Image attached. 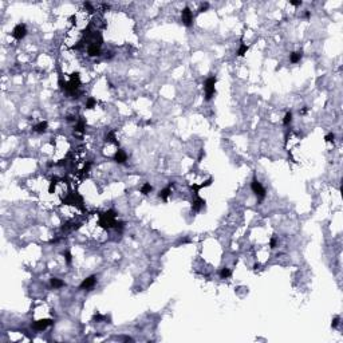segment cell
I'll use <instances>...</instances> for the list:
<instances>
[{
	"label": "cell",
	"mask_w": 343,
	"mask_h": 343,
	"mask_svg": "<svg viewBox=\"0 0 343 343\" xmlns=\"http://www.w3.org/2000/svg\"><path fill=\"white\" fill-rule=\"evenodd\" d=\"M334 140H335V134L334 133H328V134H326V137H324V141L326 142H334Z\"/></svg>",
	"instance_id": "obj_25"
},
{
	"label": "cell",
	"mask_w": 343,
	"mask_h": 343,
	"mask_svg": "<svg viewBox=\"0 0 343 343\" xmlns=\"http://www.w3.org/2000/svg\"><path fill=\"white\" fill-rule=\"evenodd\" d=\"M205 206V200L201 198L200 196H195V200L192 201V211L193 212H200Z\"/></svg>",
	"instance_id": "obj_9"
},
{
	"label": "cell",
	"mask_w": 343,
	"mask_h": 343,
	"mask_svg": "<svg viewBox=\"0 0 343 343\" xmlns=\"http://www.w3.org/2000/svg\"><path fill=\"white\" fill-rule=\"evenodd\" d=\"M115 217H117V213L113 211V209H109V211L103 212V213H101L99 216V223L98 224L101 225V227H103L105 229H110V228H114V225H115Z\"/></svg>",
	"instance_id": "obj_1"
},
{
	"label": "cell",
	"mask_w": 343,
	"mask_h": 343,
	"mask_svg": "<svg viewBox=\"0 0 343 343\" xmlns=\"http://www.w3.org/2000/svg\"><path fill=\"white\" fill-rule=\"evenodd\" d=\"M62 255L65 256L66 264L70 265V264H71V261H73V255H71V252H70V251H65V252H62Z\"/></svg>",
	"instance_id": "obj_22"
},
{
	"label": "cell",
	"mask_w": 343,
	"mask_h": 343,
	"mask_svg": "<svg viewBox=\"0 0 343 343\" xmlns=\"http://www.w3.org/2000/svg\"><path fill=\"white\" fill-rule=\"evenodd\" d=\"M90 167H91V162H90V161H87L86 164H84L83 169H82L81 172H82V173H87V172H89V170H90Z\"/></svg>",
	"instance_id": "obj_29"
},
{
	"label": "cell",
	"mask_w": 343,
	"mask_h": 343,
	"mask_svg": "<svg viewBox=\"0 0 343 343\" xmlns=\"http://www.w3.org/2000/svg\"><path fill=\"white\" fill-rule=\"evenodd\" d=\"M102 8L105 10V11H107V10H110V4H107V3H103V4H102Z\"/></svg>",
	"instance_id": "obj_36"
},
{
	"label": "cell",
	"mask_w": 343,
	"mask_h": 343,
	"mask_svg": "<svg viewBox=\"0 0 343 343\" xmlns=\"http://www.w3.org/2000/svg\"><path fill=\"white\" fill-rule=\"evenodd\" d=\"M304 18H306V19H310V18H311V12H310V11H306V12H304Z\"/></svg>",
	"instance_id": "obj_37"
},
{
	"label": "cell",
	"mask_w": 343,
	"mask_h": 343,
	"mask_svg": "<svg viewBox=\"0 0 343 343\" xmlns=\"http://www.w3.org/2000/svg\"><path fill=\"white\" fill-rule=\"evenodd\" d=\"M276 245H278V237H271V240H270V248L271 249H273V248H276Z\"/></svg>",
	"instance_id": "obj_26"
},
{
	"label": "cell",
	"mask_w": 343,
	"mask_h": 343,
	"mask_svg": "<svg viewBox=\"0 0 343 343\" xmlns=\"http://www.w3.org/2000/svg\"><path fill=\"white\" fill-rule=\"evenodd\" d=\"M339 322H340V318H339V316H335V318L332 319V322H331V327H332V328H335V327H338V324H339Z\"/></svg>",
	"instance_id": "obj_28"
},
{
	"label": "cell",
	"mask_w": 343,
	"mask_h": 343,
	"mask_svg": "<svg viewBox=\"0 0 343 343\" xmlns=\"http://www.w3.org/2000/svg\"><path fill=\"white\" fill-rule=\"evenodd\" d=\"M248 48H249V47L247 46V44L241 43L240 47H239V50H237V55H239V57H244V55L247 54V51H248Z\"/></svg>",
	"instance_id": "obj_21"
},
{
	"label": "cell",
	"mask_w": 343,
	"mask_h": 343,
	"mask_svg": "<svg viewBox=\"0 0 343 343\" xmlns=\"http://www.w3.org/2000/svg\"><path fill=\"white\" fill-rule=\"evenodd\" d=\"M103 318H105V316H103V315H101V314H95V315H94V318H93V319H94V320H97V322H101V320H102Z\"/></svg>",
	"instance_id": "obj_33"
},
{
	"label": "cell",
	"mask_w": 343,
	"mask_h": 343,
	"mask_svg": "<svg viewBox=\"0 0 343 343\" xmlns=\"http://www.w3.org/2000/svg\"><path fill=\"white\" fill-rule=\"evenodd\" d=\"M303 58V51H294L289 55V62L291 63H299Z\"/></svg>",
	"instance_id": "obj_16"
},
{
	"label": "cell",
	"mask_w": 343,
	"mask_h": 343,
	"mask_svg": "<svg viewBox=\"0 0 343 343\" xmlns=\"http://www.w3.org/2000/svg\"><path fill=\"white\" fill-rule=\"evenodd\" d=\"M292 111H287L286 113V115H284V118H283V125L284 126H288L289 123L292 122Z\"/></svg>",
	"instance_id": "obj_20"
},
{
	"label": "cell",
	"mask_w": 343,
	"mask_h": 343,
	"mask_svg": "<svg viewBox=\"0 0 343 343\" xmlns=\"http://www.w3.org/2000/svg\"><path fill=\"white\" fill-rule=\"evenodd\" d=\"M251 190L256 195V197L259 198V201L264 200L265 198V195H267V192H265L264 187H263L261 184L259 182V180L256 178V176L253 174V177H252V181H251Z\"/></svg>",
	"instance_id": "obj_4"
},
{
	"label": "cell",
	"mask_w": 343,
	"mask_h": 343,
	"mask_svg": "<svg viewBox=\"0 0 343 343\" xmlns=\"http://www.w3.org/2000/svg\"><path fill=\"white\" fill-rule=\"evenodd\" d=\"M123 340H126V342H129V340H130V342H133L134 339H133V338H130V336H125V338H123Z\"/></svg>",
	"instance_id": "obj_38"
},
{
	"label": "cell",
	"mask_w": 343,
	"mask_h": 343,
	"mask_svg": "<svg viewBox=\"0 0 343 343\" xmlns=\"http://www.w3.org/2000/svg\"><path fill=\"white\" fill-rule=\"evenodd\" d=\"M63 204H66V205H74V206H76V208L81 209L82 212H86L84 205H83V198H82V196H79L78 192L70 193V195L63 200Z\"/></svg>",
	"instance_id": "obj_2"
},
{
	"label": "cell",
	"mask_w": 343,
	"mask_h": 343,
	"mask_svg": "<svg viewBox=\"0 0 343 343\" xmlns=\"http://www.w3.org/2000/svg\"><path fill=\"white\" fill-rule=\"evenodd\" d=\"M95 106H97V101L94 98H89L86 101V109H94Z\"/></svg>",
	"instance_id": "obj_23"
},
{
	"label": "cell",
	"mask_w": 343,
	"mask_h": 343,
	"mask_svg": "<svg viewBox=\"0 0 343 343\" xmlns=\"http://www.w3.org/2000/svg\"><path fill=\"white\" fill-rule=\"evenodd\" d=\"M307 111H308V107H307V106H304V107L300 110V114H302V115H306V114H307Z\"/></svg>",
	"instance_id": "obj_35"
},
{
	"label": "cell",
	"mask_w": 343,
	"mask_h": 343,
	"mask_svg": "<svg viewBox=\"0 0 343 343\" xmlns=\"http://www.w3.org/2000/svg\"><path fill=\"white\" fill-rule=\"evenodd\" d=\"M216 82L217 78L214 75L209 76L204 83V90H205V101H211L213 95L216 94Z\"/></svg>",
	"instance_id": "obj_3"
},
{
	"label": "cell",
	"mask_w": 343,
	"mask_h": 343,
	"mask_svg": "<svg viewBox=\"0 0 343 343\" xmlns=\"http://www.w3.org/2000/svg\"><path fill=\"white\" fill-rule=\"evenodd\" d=\"M84 129H86V121H84L83 118L78 119V122H76L75 126H74V130L78 133H84Z\"/></svg>",
	"instance_id": "obj_17"
},
{
	"label": "cell",
	"mask_w": 343,
	"mask_h": 343,
	"mask_svg": "<svg viewBox=\"0 0 343 343\" xmlns=\"http://www.w3.org/2000/svg\"><path fill=\"white\" fill-rule=\"evenodd\" d=\"M50 284H51V287L54 289H58V288H62V287L66 286V283L63 280H60V279L58 278H51L50 279Z\"/></svg>",
	"instance_id": "obj_15"
},
{
	"label": "cell",
	"mask_w": 343,
	"mask_h": 343,
	"mask_svg": "<svg viewBox=\"0 0 343 343\" xmlns=\"http://www.w3.org/2000/svg\"><path fill=\"white\" fill-rule=\"evenodd\" d=\"M212 182H213V180H212V178H208L205 182H203V184H200V185H195V184H193L192 187H190V189H192L193 195H195V196H198V190L203 189V188L209 187V185H212Z\"/></svg>",
	"instance_id": "obj_13"
},
{
	"label": "cell",
	"mask_w": 343,
	"mask_h": 343,
	"mask_svg": "<svg viewBox=\"0 0 343 343\" xmlns=\"http://www.w3.org/2000/svg\"><path fill=\"white\" fill-rule=\"evenodd\" d=\"M193 19H195V16H193V12L190 11L189 7L182 8V11H181V22H182V24H184L185 27H192V26H193Z\"/></svg>",
	"instance_id": "obj_5"
},
{
	"label": "cell",
	"mask_w": 343,
	"mask_h": 343,
	"mask_svg": "<svg viewBox=\"0 0 343 343\" xmlns=\"http://www.w3.org/2000/svg\"><path fill=\"white\" fill-rule=\"evenodd\" d=\"M47 127H48V123H47L46 121H42V122H39L38 125L34 126V131L39 133V134H43V133H46Z\"/></svg>",
	"instance_id": "obj_14"
},
{
	"label": "cell",
	"mask_w": 343,
	"mask_h": 343,
	"mask_svg": "<svg viewBox=\"0 0 343 343\" xmlns=\"http://www.w3.org/2000/svg\"><path fill=\"white\" fill-rule=\"evenodd\" d=\"M208 8H209V4L208 3H203L200 6V8H198V12H205V11H208Z\"/></svg>",
	"instance_id": "obj_30"
},
{
	"label": "cell",
	"mask_w": 343,
	"mask_h": 343,
	"mask_svg": "<svg viewBox=\"0 0 343 343\" xmlns=\"http://www.w3.org/2000/svg\"><path fill=\"white\" fill-rule=\"evenodd\" d=\"M97 280H98L97 276H95V275H91V276H89V278L83 279V280H82V283L79 284L78 288L81 289V291H82V289H90V288H93V287L97 284Z\"/></svg>",
	"instance_id": "obj_8"
},
{
	"label": "cell",
	"mask_w": 343,
	"mask_h": 343,
	"mask_svg": "<svg viewBox=\"0 0 343 343\" xmlns=\"http://www.w3.org/2000/svg\"><path fill=\"white\" fill-rule=\"evenodd\" d=\"M27 27H26V24H23V23H19V24H16L14 27V30H12V36H14L16 40H22V39L26 38V35H27Z\"/></svg>",
	"instance_id": "obj_6"
},
{
	"label": "cell",
	"mask_w": 343,
	"mask_h": 343,
	"mask_svg": "<svg viewBox=\"0 0 343 343\" xmlns=\"http://www.w3.org/2000/svg\"><path fill=\"white\" fill-rule=\"evenodd\" d=\"M87 54L89 57H99L102 52H101V46L99 44H95V43H91L89 44L87 47Z\"/></svg>",
	"instance_id": "obj_12"
},
{
	"label": "cell",
	"mask_w": 343,
	"mask_h": 343,
	"mask_svg": "<svg viewBox=\"0 0 343 343\" xmlns=\"http://www.w3.org/2000/svg\"><path fill=\"white\" fill-rule=\"evenodd\" d=\"M253 268H255V270H257V268H260V264H259V263H256V264L253 265Z\"/></svg>",
	"instance_id": "obj_39"
},
{
	"label": "cell",
	"mask_w": 343,
	"mask_h": 343,
	"mask_svg": "<svg viewBox=\"0 0 343 343\" xmlns=\"http://www.w3.org/2000/svg\"><path fill=\"white\" fill-rule=\"evenodd\" d=\"M83 6H84V8H86V10H89L90 12H91V11H94V8H93V6H91V4L89 3V1H86V3H84Z\"/></svg>",
	"instance_id": "obj_34"
},
{
	"label": "cell",
	"mask_w": 343,
	"mask_h": 343,
	"mask_svg": "<svg viewBox=\"0 0 343 343\" xmlns=\"http://www.w3.org/2000/svg\"><path fill=\"white\" fill-rule=\"evenodd\" d=\"M106 141L117 143V141H115V134H114V131H109L107 134H106Z\"/></svg>",
	"instance_id": "obj_24"
},
{
	"label": "cell",
	"mask_w": 343,
	"mask_h": 343,
	"mask_svg": "<svg viewBox=\"0 0 343 343\" xmlns=\"http://www.w3.org/2000/svg\"><path fill=\"white\" fill-rule=\"evenodd\" d=\"M54 324V320L52 319H39V320H35L32 323V328L35 331H43L47 327L52 326Z\"/></svg>",
	"instance_id": "obj_7"
},
{
	"label": "cell",
	"mask_w": 343,
	"mask_h": 343,
	"mask_svg": "<svg viewBox=\"0 0 343 343\" xmlns=\"http://www.w3.org/2000/svg\"><path fill=\"white\" fill-rule=\"evenodd\" d=\"M151 190H153V187H151L149 182H145V184L141 187V193H142V195H149Z\"/></svg>",
	"instance_id": "obj_19"
},
{
	"label": "cell",
	"mask_w": 343,
	"mask_h": 343,
	"mask_svg": "<svg viewBox=\"0 0 343 343\" xmlns=\"http://www.w3.org/2000/svg\"><path fill=\"white\" fill-rule=\"evenodd\" d=\"M289 4L294 6V7H299V6H302V4H303V1H302V0H291Z\"/></svg>",
	"instance_id": "obj_31"
},
{
	"label": "cell",
	"mask_w": 343,
	"mask_h": 343,
	"mask_svg": "<svg viewBox=\"0 0 343 343\" xmlns=\"http://www.w3.org/2000/svg\"><path fill=\"white\" fill-rule=\"evenodd\" d=\"M231 275H232V271H231L229 268L224 267V268L220 270V278H221V279H228Z\"/></svg>",
	"instance_id": "obj_18"
},
{
	"label": "cell",
	"mask_w": 343,
	"mask_h": 343,
	"mask_svg": "<svg viewBox=\"0 0 343 343\" xmlns=\"http://www.w3.org/2000/svg\"><path fill=\"white\" fill-rule=\"evenodd\" d=\"M114 228H115L117 231H119V232H121V231L125 228V223H123V221H115V225H114Z\"/></svg>",
	"instance_id": "obj_27"
},
{
	"label": "cell",
	"mask_w": 343,
	"mask_h": 343,
	"mask_svg": "<svg viewBox=\"0 0 343 343\" xmlns=\"http://www.w3.org/2000/svg\"><path fill=\"white\" fill-rule=\"evenodd\" d=\"M113 159L117 162V164H125V162L127 161V154L125 150H122V149H118V150L115 151V154H114Z\"/></svg>",
	"instance_id": "obj_11"
},
{
	"label": "cell",
	"mask_w": 343,
	"mask_h": 343,
	"mask_svg": "<svg viewBox=\"0 0 343 343\" xmlns=\"http://www.w3.org/2000/svg\"><path fill=\"white\" fill-rule=\"evenodd\" d=\"M55 185H57V180H52L51 184H50V188H48V192H50V193H54V190H55Z\"/></svg>",
	"instance_id": "obj_32"
},
{
	"label": "cell",
	"mask_w": 343,
	"mask_h": 343,
	"mask_svg": "<svg viewBox=\"0 0 343 343\" xmlns=\"http://www.w3.org/2000/svg\"><path fill=\"white\" fill-rule=\"evenodd\" d=\"M173 185H174V182H173V181H170V184L167 185V187H165L162 190H159L158 197L161 198V200L166 201L167 198H169V196L172 195V188H173Z\"/></svg>",
	"instance_id": "obj_10"
}]
</instances>
